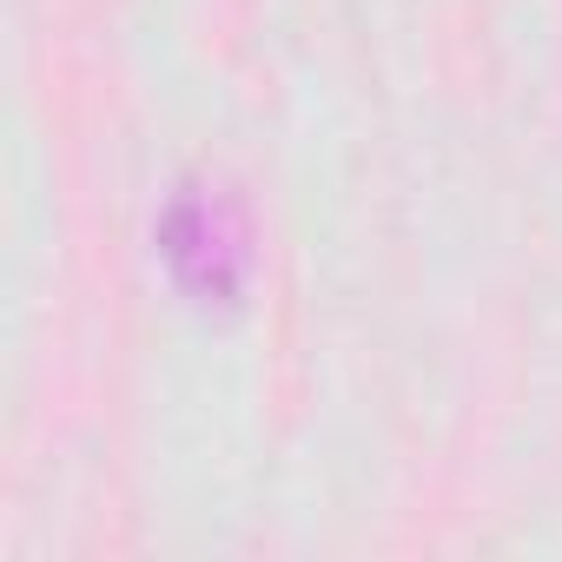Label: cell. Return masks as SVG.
<instances>
[{"mask_svg":"<svg viewBox=\"0 0 562 562\" xmlns=\"http://www.w3.org/2000/svg\"><path fill=\"white\" fill-rule=\"evenodd\" d=\"M159 258L192 305H238L251 278V225L225 179H186L159 212Z\"/></svg>","mask_w":562,"mask_h":562,"instance_id":"obj_1","label":"cell"}]
</instances>
